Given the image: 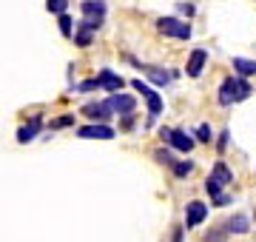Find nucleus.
I'll use <instances>...</instances> for the list:
<instances>
[{
  "mask_svg": "<svg viewBox=\"0 0 256 242\" xmlns=\"http://www.w3.org/2000/svg\"><path fill=\"white\" fill-rule=\"evenodd\" d=\"M106 102L111 106L114 114H134V108H137V100H134L131 94H122V92H114Z\"/></svg>",
  "mask_w": 256,
  "mask_h": 242,
  "instance_id": "423d86ee",
  "label": "nucleus"
},
{
  "mask_svg": "<svg viewBox=\"0 0 256 242\" xmlns=\"http://www.w3.org/2000/svg\"><path fill=\"white\" fill-rule=\"evenodd\" d=\"M196 140H200V142H210V140H214V134H210V126H205V122H202L200 128H196Z\"/></svg>",
  "mask_w": 256,
  "mask_h": 242,
  "instance_id": "393cba45",
  "label": "nucleus"
},
{
  "mask_svg": "<svg viewBox=\"0 0 256 242\" xmlns=\"http://www.w3.org/2000/svg\"><path fill=\"white\" fill-rule=\"evenodd\" d=\"M94 88H100V83H97V77L94 80H86V83L77 86V92H94Z\"/></svg>",
  "mask_w": 256,
  "mask_h": 242,
  "instance_id": "a878e982",
  "label": "nucleus"
},
{
  "mask_svg": "<svg viewBox=\"0 0 256 242\" xmlns=\"http://www.w3.org/2000/svg\"><path fill=\"white\" fill-rule=\"evenodd\" d=\"M205 216H208V205L200 202V200H191V202L185 205V228H196V225L205 222Z\"/></svg>",
  "mask_w": 256,
  "mask_h": 242,
  "instance_id": "39448f33",
  "label": "nucleus"
},
{
  "mask_svg": "<svg viewBox=\"0 0 256 242\" xmlns=\"http://www.w3.org/2000/svg\"><path fill=\"white\" fill-rule=\"evenodd\" d=\"M176 9L182 12V14H188V18H191V14H194V3H180Z\"/></svg>",
  "mask_w": 256,
  "mask_h": 242,
  "instance_id": "cd10ccee",
  "label": "nucleus"
},
{
  "mask_svg": "<svg viewBox=\"0 0 256 242\" xmlns=\"http://www.w3.org/2000/svg\"><path fill=\"white\" fill-rule=\"evenodd\" d=\"M171 168H174L176 177H188V174L194 171V162H191V160H180V162L174 160V166H171Z\"/></svg>",
  "mask_w": 256,
  "mask_h": 242,
  "instance_id": "a211bd4d",
  "label": "nucleus"
},
{
  "mask_svg": "<svg viewBox=\"0 0 256 242\" xmlns=\"http://www.w3.org/2000/svg\"><path fill=\"white\" fill-rule=\"evenodd\" d=\"M182 231H185V228H176V231H174V242H182Z\"/></svg>",
  "mask_w": 256,
  "mask_h": 242,
  "instance_id": "7c9ffc66",
  "label": "nucleus"
},
{
  "mask_svg": "<svg viewBox=\"0 0 256 242\" xmlns=\"http://www.w3.org/2000/svg\"><path fill=\"white\" fill-rule=\"evenodd\" d=\"M168 142H171V148L182 151V154H188V151L194 148V137L188 134V131H180V128L171 131V140H168Z\"/></svg>",
  "mask_w": 256,
  "mask_h": 242,
  "instance_id": "9b49d317",
  "label": "nucleus"
},
{
  "mask_svg": "<svg viewBox=\"0 0 256 242\" xmlns=\"http://www.w3.org/2000/svg\"><path fill=\"white\" fill-rule=\"evenodd\" d=\"M66 6H68V0H46V9L52 12V14H63Z\"/></svg>",
  "mask_w": 256,
  "mask_h": 242,
  "instance_id": "5701e85b",
  "label": "nucleus"
},
{
  "mask_svg": "<svg viewBox=\"0 0 256 242\" xmlns=\"http://www.w3.org/2000/svg\"><path fill=\"white\" fill-rule=\"evenodd\" d=\"M57 18H60V32H63V38H72L74 34V23H72V18H68V14H57Z\"/></svg>",
  "mask_w": 256,
  "mask_h": 242,
  "instance_id": "aec40b11",
  "label": "nucleus"
},
{
  "mask_svg": "<svg viewBox=\"0 0 256 242\" xmlns=\"http://www.w3.org/2000/svg\"><path fill=\"white\" fill-rule=\"evenodd\" d=\"M154 160H156V162H162V166H174V154H171L168 148H156L154 151Z\"/></svg>",
  "mask_w": 256,
  "mask_h": 242,
  "instance_id": "412c9836",
  "label": "nucleus"
},
{
  "mask_svg": "<svg viewBox=\"0 0 256 242\" xmlns=\"http://www.w3.org/2000/svg\"><path fill=\"white\" fill-rule=\"evenodd\" d=\"M156 28H160V34H165V38H176V40L191 38V26L180 18H160L156 20Z\"/></svg>",
  "mask_w": 256,
  "mask_h": 242,
  "instance_id": "f03ea898",
  "label": "nucleus"
},
{
  "mask_svg": "<svg viewBox=\"0 0 256 242\" xmlns=\"http://www.w3.org/2000/svg\"><path fill=\"white\" fill-rule=\"evenodd\" d=\"M225 228H228V234H248L250 231V220H248L245 214H234L225 222Z\"/></svg>",
  "mask_w": 256,
  "mask_h": 242,
  "instance_id": "ddd939ff",
  "label": "nucleus"
},
{
  "mask_svg": "<svg viewBox=\"0 0 256 242\" xmlns=\"http://www.w3.org/2000/svg\"><path fill=\"white\" fill-rule=\"evenodd\" d=\"M92 38H94V32H88V28H82V26H77V34H74V43L77 46H92Z\"/></svg>",
  "mask_w": 256,
  "mask_h": 242,
  "instance_id": "f3484780",
  "label": "nucleus"
},
{
  "mask_svg": "<svg viewBox=\"0 0 256 242\" xmlns=\"http://www.w3.org/2000/svg\"><path fill=\"white\" fill-rule=\"evenodd\" d=\"M210 200H214V205H216V208H225V205H230V196H228V194H216V196H210Z\"/></svg>",
  "mask_w": 256,
  "mask_h": 242,
  "instance_id": "bb28decb",
  "label": "nucleus"
},
{
  "mask_svg": "<svg viewBox=\"0 0 256 242\" xmlns=\"http://www.w3.org/2000/svg\"><path fill=\"white\" fill-rule=\"evenodd\" d=\"M171 131H174V128H160V137L168 142V140H171Z\"/></svg>",
  "mask_w": 256,
  "mask_h": 242,
  "instance_id": "c756f323",
  "label": "nucleus"
},
{
  "mask_svg": "<svg viewBox=\"0 0 256 242\" xmlns=\"http://www.w3.org/2000/svg\"><path fill=\"white\" fill-rule=\"evenodd\" d=\"M222 188H225V186H222L220 180H214V177H208V180H205V191H208L210 196H216V194H222Z\"/></svg>",
  "mask_w": 256,
  "mask_h": 242,
  "instance_id": "b1692460",
  "label": "nucleus"
},
{
  "mask_svg": "<svg viewBox=\"0 0 256 242\" xmlns=\"http://www.w3.org/2000/svg\"><path fill=\"white\" fill-rule=\"evenodd\" d=\"M205 63H208V52H205V48H194L191 54H188V66H185V74L196 80V77L202 74Z\"/></svg>",
  "mask_w": 256,
  "mask_h": 242,
  "instance_id": "6e6552de",
  "label": "nucleus"
},
{
  "mask_svg": "<svg viewBox=\"0 0 256 242\" xmlns=\"http://www.w3.org/2000/svg\"><path fill=\"white\" fill-rule=\"evenodd\" d=\"M80 9H82V14H100V18H106V3L102 0H82Z\"/></svg>",
  "mask_w": 256,
  "mask_h": 242,
  "instance_id": "dca6fc26",
  "label": "nucleus"
},
{
  "mask_svg": "<svg viewBox=\"0 0 256 242\" xmlns=\"http://www.w3.org/2000/svg\"><path fill=\"white\" fill-rule=\"evenodd\" d=\"M228 137H230L228 131H222V134H220V142H216V146H220V151H225V146H228Z\"/></svg>",
  "mask_w": 256,
  "mask_h": 242,
  "instance_id": "c85d7f7f",
  "label": "nucleus"
},
{
  "mask_svg": "<svg viewBox=\"0 0 256 242\" xmlns=\"http://www.w3.org/2000/svg\"><path fill=\"white\" fill-rule=\"evenodd\" d=\"M82 117H88L92 122H108V117L114 112H111V106L108 102H88V106H82L80 108Z\"/></svg>",
  "mask_w": 256,
  "mask_h": 242,
  "instance_id": "0eeeda50",
  "label": "nucleus"
},
{
  "mask_svg": "<svg viewBox=\"0 0 256 242\" xmlns=\"http://www.w3.org/2000/svg\"><path fill=\"white\" fill-rule=\"evenodd\" d=\"M250 83H248L242 74H236V77H225L222 80V86H220V106H234V102H242V100H248L250 97Z\"/></svg>",
  "mask_w": 256,
  "mask_h": 242,
  "instance_id": "f257e3e1",
  "label": "nucleus"
},
{
  "mask_svg": "<svg viewBox=\"0 0 256 242\" xmlns=\"http://www.w3.org/2000/svg\"><path fill=\"white\" fill-rule=\"evenodd\" d=\"M210 177L220 180L222 186H230V182H234V174H230V168L225 166L222 160H216V162H214V171H210Z\"/></svg>",
  "mask_w": 256,
  "mask_h": 242,
  "instance_id": "2eb2a0df",
  "label": "nucleus"
},
{
  "mask_svg": "<svg viewBox=\"0 0 256 242\" xmlns=\"http://www.w3.org/2000/svg\"><path fill=\"white\" fill-rule=\"evenodd\" d=\"M97 83H100L102 92H122V86H126V80L117 74V72H111V68H102L100 74H97Z\"/></svg>",
  "mask_w": 256,
  "mask_h": 242,
  "instance_id": "1a4fd4ad",
  "label": "nucleus"
},
{
  "mask_svg": "<svg viewBox=\"0 0 256 242\" xmlns=\"http://www.w3.org/2000/svg\"><path fill=\"white\" fill-rule=\"evenodd\" d=\"M114 134L117 131L111 128V126H106V122H92V126L77 128V137L80 140H114Z\"/></svg>",
  "mask_w": 256,
  "mask_h": 242,
  "instance_id": "7ed1b4c3",
  "label": "nucleus"
},
{
  "mask_svg": "<svg viewBox=\"0 0 256 242\" xmlns=\"http://www.w3.org/2000/svg\"><path fill=\"white\" fill-rule=\"evenodd\" d=\"M225 236H228V228H225V225H220L216 231H208V234H205V242H222Z\"/></svg>",
  "mask_w": 256,
  "mask_h": 242,
  "instance_id": "4be33fe9",
  "label": "nucleus"
},
{
  "mask_svg": "<svg viewBox=\"0 0 256 242\" xmlns=\"http://www.w3.org/2000/svg\"><path fill=\"white\" fill-rule=\"evenodd\" d=\"M134 88H137L140 94H142V100H146V106H148V114H151V117H156V114L162 112V97H160V94L154 92V88H151V86L148 83H142V80H134Z\"/></svg>",
  "mask_w": 256,
  "mask_h": 242,
  "instance_id": "20e7f679",
  "label": "nucleus"
},
{
  "mask_svg": "<svg viewBox=\"0 0 256 242\" xmlns=\"http://www.w3.org/2000/svg\"><path fill=\"white\" fill-rule=\"evenodd\" d=\"M140 68H142V74H148L156 86L171 83V72H165V68H160V66H140Z\"/></svg>",
  "mask_w": 256,
  "mask_h": 242,
  "instance_id": "f8f14e48",
  "label": "nucleus"
},
{
  "mask_svg": "<svg viewBox=\"0 0 256 242\" xmlns=\"http://www.w3.org/2000/svg\"><path fill=\"white\" fill-rule=\"evenodd\" d=\"M68 126H74V114H63V117H57V120L48 122V128L57 131V128H68Z\"/></svg>",
  "mask_w": 256,
  "mask_h": 242,
  "instance_id": "6ab92c4d",
  "label": "nucleus"
},
{
  "mask_svg": "<svg viewBox=\"0 0 256 242\" xmlns=\"http://www.w3.org/2000/svg\"><path fill=\"white\" fill-rule=\"evenodd\" d=\"M40 126H43V117H40V114H34V117H32V122H28V126H23V128L18 131V142H20V146H26V142L34 140L37 131H40Z\"/></svg>",
  "mask_w": 256,
  "mask_h": 242,
  "instance_id": "9d476101",
  "label": "nucleus"
},
{
  "mask_svg": "<svg viewBox=\"0 0 256 242\" xmlns=\"http://www.w3.org/2000/svg\"><path fill=\"white\" fill-rule=\"evenodd\" d=\"M234 72L242 77H254L256 74V60H248V57H234Z\"/></svg>",
  "mask_w": 256,
  "mask_h": 242,
  "instance_id": "4468645a",
  "label": "nucleus"
}]
</instances>
